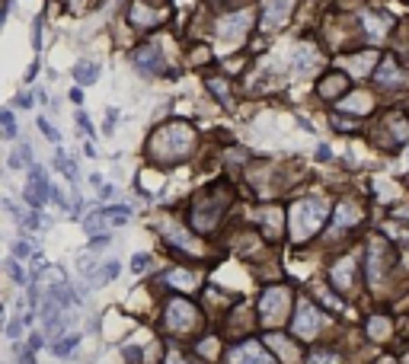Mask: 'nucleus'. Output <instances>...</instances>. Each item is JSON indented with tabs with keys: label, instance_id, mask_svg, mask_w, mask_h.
Segmentation results:
<instances>
[{
	"label": "nucleus",
	"instance_id": "1",
	"mask_svg": "<svg viewBox=\"0 0 409 364\" xmlns=\"http://www.w3.org/2000/svg\"><path fill=\"white\" fill-rule=\"evenodd\" d=\"M192 144H195V137H192L189 125L173 121V125H163V128L151 137V153L157 160H163V163H176V160H182L192 151Z\"/></svg>",
	"mask_w": 409,
	"mask_h": 364
},
{
	"label": "nucleus",
	"instance_id": "2",
	"mask_svg": "<svg viewBox=\"0 0 409 364\" xmlns=\"http://www.w3.org/2000/svg\"><path fill=\"white\" fill-rule=\"evenodd\" d=\"M326 214H329V205L323 198H304L297 202L295 211H291V227H295V240H307L313 236L320 227H323Z\"/></svg>",
	"mask_w": 409,
	"mask_h": 364
},
{
	"label": "nucleus",
	"instance_id": "3",
	"mask_svg": "<svg viewBox=\"0 0 409 364\" xmlns=\"http://www.w3.org/2000/svg\"><path fill=\"white\" fill-rule=\"evenodd\" d=\"M291 307V291L288 288H269L262 297H259V317H262L265 326H275L281 319L288 317Z\"/></svg>",
	"mask_w": 409,
	"mask_h": 364
},
{
	"label": "nucleus",
	"instance_id": "4",
	"mask_svg": "<svg viewBox=\"0 0 409 364\" xmlns=\"http://www.w3.org/2000/svg\"><path fill=\"white\" fill-rule=\"evenodd\" d=\"M195 323H198V313L186 297H173L167 303V326L173 333H189V329H195Z\"/></svg>",
	"mask_w": 409,
	"mask_h": 364
},
{
	"label": "nucleus",
	"instance_id": "5",
	"mask_svg": "<svg viewBox=\"0 0 409 364\" xmlns=\"http://www.w3.org/2000/svg\"><path fill=\"white\" fill-rule=\"evenodd\" d=\"M295 333L301 335V339H313V335L320 333V313L313 303H297V317H295Z\"/></svg>",
	"mask_w": 409,
	"mask_h": 364
},
{
	"label": "nucleus",
	"instance_id": "6",
	"mask_svg": "<svg viewBox=\"0 0 409 364\" xmlns=\"http://www.w3.org/2000/svg\"><path fill=\"white\" fill-rule=\"evenodd\" d=\"M387 243H380V240H374L371 243V252H368V278H371V285H378L380 278H384V272H387V262H390V256H387Z\"/></svg>",
	"mask_w": 409,
	"mask_h": 364
},
{
	"label": "nucleus",
	"instance_id": "7",
	"mask_svg": "<svg viewBox=\"0 0 409 364\" xmlns=\"http://www.w3.org/2000/svg\"><path fill=\"white\" fill-rule=\"evenodd\" d=\"M135 64L144 74H160V70L167 68V61H163V52H160L157 45H141L135 52Z\"/></svg>",
	"mask_w": 409,
	"mask_h": 364
},
{
	"label": "nucleus",
	"instance_id": "8",
	"mask_svg": "<svg viewBox=\"0 0 409 364\" xmlns=\"http://www.w3.org/2000/svg\"><path fill=\"white\" fill-rule=\"evenodd\" d=\"M230 364H272V358L262 351V345H256V342H246V345H240V349H234L228 355Z\"/></svg>",
	"mask_w": 409,
	"mask_h": 364
},
{
	"label": "nucleus",
	"instance_id": "9",
	"mask_svg": "<svg viewBox=\"0 0 409 364\" xmlns=\"http://www.w3.org/2000/svg\"><path fill=\"white\" fill-rule=\"evenodd\" d=\"M250 20H253V13H234V16H228V20H221V36L224 38H230V42H237V38H243V32L250 29Z\"/></svg>",
	"mask_w": 409,
	"mask_h": 364
},
{
	"label": "nucleus",
	"instance_id": "10",
	"mask_svg": "<svg viewBox=\"0 0 409 364\" xmlns=\"http://www.w3.org/2000/svg\"><path fill=\"white\" fill-rule=\"evenodd\" d=\"M317 64H320V58L311 45H301L295 52V58H291V70H295L297 77H307L311 70H317Z\"/></svg>",
	"mask_w": 409,
	"mask_h": 364
},
{
	"label": "nucleus",
	"instance_id": "11",
	"mask_svg": "<svg viewBox=\"0 0 409 364\" xmlns=\"http://www.w3.org/2000/svg\"><path fill=\"white\" fill-rule=\"evenodd\" d=\"M378 84L380 86H406V77H403V70L396 68V61L394 58H384L380 61V68H378Z\"/></svg>",
	"mask_w": 409,
	"mask_h": 364
},
{
	"label": "nucleus",
	"instance_id": "12",
	"mask_svg": "<svg viewBox=\"0 0 409 364\" xmlns=\"http://www.w3.org/2000/svg\"><path fill=\"white\" fill-rule=\"evenodd\" d=\"M48 195H52V185H48L45 173H42V169H32V176H29V189H26V198H29L32 205H42V202H45Z\"/></svg>",
	"mask_w": 409,
	"mask_h": 364
},
{
	"label": "nucleus",
	"instance_id": "13",
	"mask_svg": "<svg viewBox=\"0 0 409 364\" xmlns=\"http://www.w3.org/2000/svg\"><path fill=\"white\" fill-rule=\"evenodd\" d=\"M358 220H362V208H358L355 202H342V205L336 208V227L339 230L355 227Z\"/></svg>",
	"mask_w": 409,
	"mask_h": 364
},
{
	"label": "nucleus",
	"instance_id": "14",
	"mask_svg": "<svg viewBox=\"0 0 409 364\" xmlns=\"http://www.w3.org/2000/svg\"><path fill=\"white\" fill-rule=\"evenodd\" d=\"M352 268H355V259H342V262H339V266H336L333 268V275H329V278H333V285H336V288H339V291H349L352 288Z\"/></svg>",
	"mask_w": 409,
	"mask_h": 364
},
{
	"label": "nucleus",
	"instance_id": "15",
	"mask_svg": "<svg viewBox=\"0 0 409 364\" xmlns=\"http://www.w3.org/2000/svg\"><path fill=\"white\" fill-rule=\"evenodd\" d=\"M288 7H291V0H275V3H269L265 7V26H278L288 20Z\"/></svg>",
	"mask_w": 409,
	"mask_h": 364
},
{
	"label": "nucleus",
	"instance_id": "16",
	"mask_svg": "<svg viewBox=\"0 0 409 364\" xmlns=\"http://www.w3.org/2000/svg\"><path fill=\"white\" fill-rule=\"evenodd\" d=\"M96 77H99V68L93 64V61H77V64H74V80H77V84L90 86Z\"/></svg>",
	"mask_w": 409,
	"mask_h": 364
},
{
	"label": "nucleus",
	"instance_id": "17",
	"mask_svg": "<svg viewBox=\"0 0 409 364\" xmlns=\"http://www.w3.org/2000/svg\"><path fill=\"white\" fill-rule=\"evenodd\" d=\"M269 345H272V349L278 351L285 361H297V351L291 349V342L285 339V335H269Z\"/></svg>",
	"mask_w": 409,
	"mask_h": 364
},
{
	"label": "nucleus",
	"instance_id": "18",
	"mask_svg": "<svg viewBox=\"0 0 409 364\" xmlns=\"http://www.w3.org/2000/svg\"><path fill=\"white\" fill-rule=\"evenodd\" d=\"M364 32L371 38H380L387 32V23H380L378 16H371V13H364Z\"/></svg>",
	"mask_w": 409,
	"mask_h": 364
},
{
	"label": "nucleus",
	"instance_id": "19",
	"mask_svg": "<svg viewBox=\"0 0 409 364\" xmlns=\"http://www.w3.org/2000/svg\"><path fill=\"white\" fill-rule=\"evenodd\" d=\"M320 90H323V96H336V93L345 90V80H342V77H329V80H323Z\"/></svg>",
	"mask_w": 409,
	"mask_h": 364
},
{
	"label": "nucleus",
	"instance_id": "20",
	"mask_svg": "<svg viewBox=\"0 0 409 364\" xmlns=\"http://www.w3.org/2000/svg\"><path fill=\"white\" fill-rule=\"evenodd\" d=\"M115 275H119V262H106V266H99L96 281H112Z\"/></svg>",
	"mask_w": 409,
	"mask_h": 364
},
{
	"label": "nucleus",
	"instance_id": "21",
	"mask_svg": "<svg viewBox=\"0 0 409 364\" xmlns=\"http://www.w3.org/2000/svg\"><path fill=\"white\" fill-rule=\"evenodd\" d=\"M307 364H339V361H336V355H333V351H311Z\"/></svg>",
	"mask_w": 409,
	"mask_h": 364
},
{
	"label": "nucleus",
	"instance_id": "22",
	"mask_svg": "<svg viewBox=\"0 0 409 364\" xmlns=\"http://www.w3.org/2000/svg\"><path fill=\"white\" fill-rule=\"evenodd\" d=\"M368 329H371V335H374V339H384V335L390 333V323L378 317V319H371V326H368Z\"/></svg>",
	"mask_w": 409,
	"mask_h": 364
},
{
	"label": "nucleus",
	"instance_id": "23",
	"mask_svg": "<svg viewBox=\"0 0 409 364\" xmlns=\"http://www.w3.org/2000/svg\"><path fill=\"white\" fill-rule=\"evenodd\" d=\"M371 61H374V54H362V58L352 61V68H355V70H368V64H371Z\"/></svg>",
	"mask_w": 409,
	"mask_h": 364
},
{
	"label": "nucleus",
	"instance_id": "24",
	"mask_svg": "<svg viewBox=\"0 0 409 364\" xmlns=\"http://www.w3.org/2000/svg\"><path fill=\"white\" fill-rule=\"evenodd\" d=\"M3 135H7V137L16 135V125H13V115H10V112H3Z\"/></svg>",
	"mask_w": 409,
	"mask_h": 364
},
{
	"label": "nucleus",
	"instance_id": "25",
	"mask_svg": "<svg viewBox=\"0 0 409 364\" xmlns=\"http://www.w3.org/2000/svg\"><path fill=\"white\" fill-rule=\"evenodd\" d=\"M38 125H42V135H45V137H48V141H58V131H54V128H52V125H48V121H45V119L38 121Z\"/></svg>",
	"mask_w": 409,
	"mask_h": 364
},
{
	"label": "nucleus",
	"instance_id": "26",
	"mask_svg": "<svg viewBox=\"0 0 409 364\" xmlns=\"http://www.w3.org/2000/svg\"><path fill=\"white\" fill-rule=\"evenodd\" d=\"M16 256H20V259L32 256V246H29V243H23V240H20V243H16Z\"/></svg>",
	"mask_w": 409,
	"mask_h": 364
},
{
	"label": "nucleus",
	"instance_id": "27",
	"mask_svg": "<svg viewBox=\"0 0 409 364\" xmlns=\"http://www.w3.org/2000/svg\"><path fill=\"white\" fill-rule=\"evenodd\" d=\"M170 364H186V358H179V355H170Z\"/></svg>",
	"mask_w": 409,
	"mask_h": 364
},
{
	"label": "nucleus",
	"instance_id": "28",
	"mask_svg": "<svg viewBox=\"0 0 409 364\" xmlns=\"http://www.w3.org/2000/svg\"><path fill=\"white\" fill-rule=\"evenodd\" d=\"M20 364H36V361H32V355H23L20 358Z\"/></svg>",
	"mask_w": 409,
	"mask_h": 364
},
{
	"label": "nucleus",
	"instance_id": "29",
	"mask_svg": "<svg viewBox=\"0 0 409 364\" xmlns=\"http://www.w3.org/2000/svg\"><path fill=\"white\" fill-rule=\"evenodd\" d=\"M380 364H394V361H390V358H384V361H380Z\"/></svg>",
	"mask_w": 409,
	"mask_h": 364
},
{
	"label": "nucleus",
	"instance_id": "30",
	"mask_svg": "<svg viewBox=\"0 0 409 364\" xmlns=\"http://www.w3.org/2000/svg\"><path fill=\"white\" fill-rule=\"evenodd\" d=\"M403 218H409V208H406V211H403Z\"/></svg>",
	"mask_w": 409,
	"mask_h": 364
},
{
	"label": "nucleus",
	"instance_id": "31",
	"mask_svg": "<svg viewBox=\"0 0 409 364\" xmlns=\"http://www.w3.org/2000/svg\"><path fill=\"white\" fill-rule=\"evenodd\" d=\"M406 364H409V355H406Z\"/></svg>",
	"mask_w": 409,
	"mask_h": 364
}]
</instances>
